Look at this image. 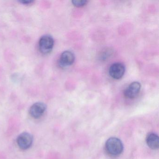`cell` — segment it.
I'll use <instances>...</instances> for the list:
<instances>
[{
	"label": "cell",
	"instance_id": "2",
	"mask_svg": "<svg viewBox=\"0 0 159 159\" xmlns=\"http://www.w3.org/2000/svg\"><path fill=\"white\" fill-rule=\"evenodd\" d=\"M54 41L52 37L49 35L43 36L39 42V48L42 53L48 54L53 48Z\"/></svg>",
	"mask_w": 159,
	"mask_h": 159
},
{
	"label": "cell",
	"instance_id": "5",
	"mask_svg": "<svg viewBox=\"0 0 159 159\" xmlns=\"http://www.w3.org/2000/svg\"><path fill=\"white\" fill-rule=\"evenodd\" d=\"M141 84L138 82H134L130 84L124 90V95L126 98L133 99L135 98L140 92Z\"/></svg>",
	"mask_w": 159,
	"mask_h": 159
},
{
	"label": "cell",
	"instance_id": "8",
	"mask_svg": "<svg viewBox=\"0 0 159 159\" xmlns=\"http://www.w3.org/2000/svg\"><path fill=\"white\" fill-rule=\"evenodd\" d=\"M146 142L148 146L152 149H157L159 147V138L156 134L151 133L146 138Z\"/></svg>",
	"mask_w": 159,
	"mask_h": 159
},
{
	"label": "cell",
	"instance_id": "10",
	"mask_svg": "<svg viewBox=\"0 0 159 159\" xmlns=\"http://www.w3.org/2000/svg\"><path fill=\"white\" fill-rule=\"evenodd\" d=\"M112 52L110 50H107L105 51V52L101 54V58L102 60L103 59H107L111 55Z\"/></svg>",
	"mask_w": 159,
	"mask_h": 159
},
{
	"label": "cell",
	"instance_id": "3",
	"mask_svg": "<svg viewBox=\"0 0 159 159\" xmlns=\"http://www.w3.org/2000/svg\"><path fill=\"white\" fill-rule=\"evenodd\" d=\"M33 140V136L31 134L24 132L18 136L16 142L20 148L22 150H26L31 147Z\"/></svg>",
	"mask_w": 159,
	"mask_h": 159
},
{
	"label": "cell",
	"instance_id": "9",
	"mask_svg": "<svg viewBox=\"0 0 159 159\" xmlns=\"http://www.w3.org/2000/svg\"><path fill=\"white\" fill-rule=\"evenodd\" d=\"M71 2L75 7H81L86 5L87 1L86 0H73Z\"/></svg>",
	"mask_w": 159,
	"mask_h": 159
},
{
	"label": "cell",
	"instance_id": "7",
	"mask_svg": "<svg viewBox=\"0 0 159 159\" xmlns=\"http://www.w3.org/2000/svg\"><path fill=\"white\" fill-rule=\"evenodd\" d=\"M46 109V106L42 102H37L33 104L30 109V114L34 119L40 118Z\"/></svg>",
	"mask_w": 159,
	"mask_h": 159
},
{
	"label": "cell",
	"instance_id": "6",
	"mask_svg": "<svg viewBox=\"0 0 159 159\" xmlns=\"http://www.w3.org/2000/svg\"><path fill=\"white\" fill-rule=\"evenodd\" d=\"M75 61V56L70 51H65L62 53L59 59V65L61 67L66 68L71 66Z\"/></svg>",
	"mask_w": 159,
	"mask_h": 159
},
{
	"label": "cell",
	"instance_id": "4",
	"mask_svg": "<svg viewBox=\"0 0 159 159\" xmlns=\"http://www.w3.org/2000/svg\"><path fill=\"white\" fill-rule=\"evenodd\" d=\"M109 72L111 78L115 80H120L124 75L125 66L122 63H114L110 67Z\"/></svg>",
	"mask_w": 159,
	"mask_h": 159
},
{
	"label": "cell",
	"instance_id": "11",
	"mask_svg": "<svg viewBox=\"0 0 159 159\" xmlns=\"http://www.w3.org/2000/svg\"><path fill=\"white\" fill-rule=\"evenodd\" d=\"M20 3L22 4H24V5H30V4H32V3L34 2L33 1H30V0H28V1H26V0H22V1H19Z\"/></svg>",
	"mask_w": 159,
	"mask_h": 159
},
{
	"label": "cell",
	"instance_id": "1",
	"mask_svg": "<svg viewBox=\"0 0 159 159\" xmlns=\"http://www.w3.org/2000/svg\"><path fill=\"white\" fill-rule=\"evenodd\" d=\"M105 148L108 154L111 156H119L123 151L122 142L119 139L111 137L107 140Z\"/></svg>",
	"mask_w": 159,
	"mask_h": 159
}]
</instances>
